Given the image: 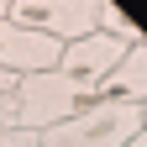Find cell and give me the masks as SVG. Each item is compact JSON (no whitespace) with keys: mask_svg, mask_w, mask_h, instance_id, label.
Segmentation results:
<instances>
[{"mask_svg":"<svg viewBox=\"0 0 147 147\" xmlns=\"http://www.w3.org/2000/svg\"><path fill=\"white\" fill-rule=\"evenodd\" d=\"M121 53L126 47L110 42V37H100V32L68 42L53 68L16 79V126L47 131V126H58L68 116H79V110H89V105H95V84L116 68Z\"/></svg>","mask_w":147,"mask_h":147,"instance_id":"6da1fadb","label":"cell"},{"mask_svg":"<svg viewBox=\"0 0 147 147\" xmlns=\"http://www.w3.org/2000/svg\"><path fill=\"white\" fill-rule=\"evenodd\" d=\"M137 131H147V105H116V100H95L89 110L68 116L58 126H47L42 147H121Z\"/></svg>","mask_w":147,"mask_h":147,"instance_id":"7a4b0ae2","label":"cell"},{"mask_svg":"<svg viewBox=\"0 0 147 147\" xmlns=\"http://www.w3.org/2000/svg\"><path fill=\"white\" fill-rule=\"evenodd\" d=\"M5 26H21L53 42L95 37V0H5Z\"/></svg>","mask_w":147,"mask_h":147,"instance_id":"3957f363","label":"cell"},{"mask_svg":"<svg viewBox=\"0 0 147 147\" xmlns=\"http://www.w3.org/2000/svg\"><path fill=\"white\" fill-rule=\"evenodd\" d=\"M63 42H53V37H37V32H21V26H5L0 21V74H16V79H26V74H42L58 63Z\"/></svg>","mask_w":147,"mask_h":147,"instance_id":"277c9868","label":"cell"},{"mask_svg":"<svg viewBox=\"0 0 147 147\" xmlns=\"http://www.w3.org/2000/svg\"><path fill=\"white\" fill-rule=\"evenodd\" d=\"M95 100H116V105H142L147 100V47H126L116 68L95 84Z\"/></svg>","mask_w":147,"mask_h":147,"instance_id":"5b68a950","label":"cell"},{"mask_svg":"<svg viewBox=\"0 0 147 147\" xmlns=\"http://www.w3.org/2000/svg\"><path fill=\"white\" fill-rule=\"evenodd\" d=\"M95 32L110 37V42H121V47H147V37L137 26V16L131 11H121L116 0H95Z\"/></svg>","mask_w":147,"mask_h":147,"instance_id":"8992f818","label":"cell"},{"mask_svg":"<svg viewBox=\"0 0 147 147\" xmlns=\"http://www.w3.org/2000/svg\"><path fill=\"white\" fill-rule=\"evenodd\" d=\"M0 147H42V137L26 126H0Z\"/></svg>","mask_w":147,"mask_h":147,"instance_id":"52a82bcc","label":"cell"},{"mask_svg":"<svg viewBox=\"0 0 147 147\" xmlns=\"http://www.w3.org/2000/svg\"><path fill=\"white\" fill-rule=\"evenodd\" d=\"M0 126H16V95H0Z\"/></svg>","mask_w":147,"mask_h":147,"instance_id":"ba28073f","label":"cell"},{"mask_svg":"<svg viewBox=\"0 0 147 147\" xmlns=\"http://www.w3.org/2000/svg\"><path fill=\"white\" fill-rule=\"evenodd\" d=\"M0 95H16V74H0Z\"/></svg>","mask_w":147,"mask_h":147,"instance_id":"9c48e42d","label":"cell"},{"mask_svg":"<svg viewBox=\"0 0 147 147\" xmlns=\"http://www.w3.org/2000/svg\"><path fill=\"white\" fill-rule=\"evenodd\" d=\"M121 147H147V131H137L131 142H121Z\"/></svg>","mask_w":147,"mask_h":147,"instance_id":"30bf717a","label":"cell"}]
</instances>
